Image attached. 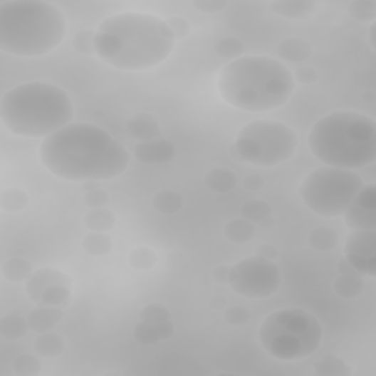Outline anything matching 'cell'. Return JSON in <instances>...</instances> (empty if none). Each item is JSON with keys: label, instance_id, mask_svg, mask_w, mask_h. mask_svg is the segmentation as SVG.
<instances>
[{"label": "cell", "instance_id": "obj_1", "mask_svg": "<svg viewBox=\"0 0 376 376\" xmlns=\"http://www.w3.org/2000/svg\"><path fill=\"white\" fill-rule=\"evenodd\" d=\"M40 159L53 175L83 184L120 177L130 164L125 146L88 122H70L46 137L40 146Z\"/></svg>", "mask_w": 376, "mask_h": 376}, {"label": "cell", "instance_id": "obj_2", "mask_svg": "<svg viewBox=\"0 0 376 376\" xmlns=\"http://www.w3.org/2000/svg\"><path fill=\"white\" fill-rule=\"evenodd\" d=\"M175 37L164 19L146 12H124L100 22L94 52L120 70H147L168 59Z\"/></svg>", "mask_w": 376, "mask_h": 376}, {"label": "cell", "instance_id": "obj_3", "mask_svg": "<svg viewBox=\"0 0 376 376\" xmlns=\"http://www.w3.org/2000/svg\"><path fill=\"white\" fill-rule=\"evenodd\" d=\"M222 99L235 109L251 113L284 106L294 91L293 73L287 65L269 56H241L229 62L219 74Z\"/></svg>", "mask_w": 376, "mask_h": 376}, {"label": "cell", "instance_id": "obj_4", "mask_svg": "<svg viewBox=\"0 0 376 376\" xmlns=\"http://www.w3.org/2000/svg\"><path fill=\"white\" fill-rule=\"evenodd\" d=\"M63 12L43 0L0 4V49L21 58H37L55 51L66 37Z\"/></svg>", "mask_w": 376, "mask_h": 376}, {"label": "cell", "instance_id": "obj_5", "mask_svg": "<svg viewBox=\"0 0 376 376\" xmlns=\"http://www.w3.org/2000/svg\"><path fill=\"white\" fill-rule=\"evenodd\" d=\"M74 105L68 93L49 83L14 87L0 100V120L15 135L46 138L69 125Z\"/></svg>", "mask_w": 376, "mask_h": 376}, {"label": "cell", "instance_id": "obj_6", "mask_svg": "<svg viewBox=\"0 0 376 376\" xmlns=\"http://www.w3.org/2000/svg\"><path fill=\"white\" fill-rule=\"evenodd\" d=\"M308 145L326 167L355 171L376 160V125L360 112H333L312 127Z\"/></svg>", "mask_w": 376, "mask_h": 376}, {"label": "cell", "instance_id": "obj_7", "mask_svg": "<svg viewBox=\"0 0 376 376\" xmlns=\"http://www.w3.org/2000/svg\"><path fill=\"white\" fill-rule=\"evenodd\" d=\"M322 338V323L303 309L276 310L258 328V343L269 356L282 362L310 357L320 347Z\"/></svg>", "mask_w": 376, "mask_h": 376}, {"label": "cell", "instance_id": "obj_8", "mask_svg": "<svg viewBox=\"0 0 376 376\" xmlns=\"http://www.w3.org/2000/svg\"><path fill=\"white\" fill-rule=\"evenodd\" d=\"M297 145V134L286 122L258 120L240 130L232 146V157L254 167H276L291 159Z\"/></svg>", "mask_w": 376, "mask_h": 376}, {"label": "cell", "instance_id": "obj_9", "mask_svg": "<svg viewBox=\"0 0 376 376\" xmlns=\"http://www.w3.org/2000/svg\"><path fill=\"white\" fill-rule=\"evenodd\" d=\"M365 185L363 178L351 169L322 167L312 171L300 185V197L316 215L341 216Z\"/></svg>", "mask_w": 376, "mask_h": 376}, {"label": "cell", "instance_id": "obj_10", "mask_svg": "<svg viewBox=\"0 0 376 376\" xmlns=\"http://www.w3.org/2000/svg\"><path fill=\"white\" fill-rule=\"evenodd\" d=\"M282 273L273 261L261 256H250L231 268L229 286L234 293L246 298H266L278 293Z\"/></svg>", "mask_w": 376, "mask_h": 376}, {"label": "cell", "instance_id": "obj_11", "mask_svg": "<svg viewBox=\"0 0 376 376\" xmlns=\"http://www.w3.org/2000/svg\"><path fill=\"white\" fill-rule=\"evenodd\" d=\"M344 257L362 276L376 275V229H355L347 237Z\"/></svg>", "mask_w": 376, "mask_h": 376}, {"label": "cell", "instance_id": "obj_12", "mask_svg": "<svg viewBox=\"0 0 376 376\" xmlns=\"http://www.w3.org/2000/svg\"><path fill=\"white\" fill-rule=\"evenodd\" d=\"M345 225L351 229H376V185L365 184L343 214Z\"/></svg>", "mask_w": 376, "mask_h": 376}, {"label": "cell", "instance_id": "obj_13", "mask_svg": "<svg viewBox=\"0 0 376 376\" xmlns=\"http://www.w3.org/2000/svg\"><path fill=\"white\" fill-rule=\"evenodd\" d=\"M134 155L138 162L145 164H164L174 160L177 156V147L171 140L155 138L140 141L134 147Z\"/></svg>", "mask_w": 376, "mask_h": 376}, {"label": "cell", "instance_id": "obj_14", "mask_svg": "<svg viewBox=\"0 0 376 376\" xmlns=\"http://www.w3.org/2000/svg\"><path fill=\"white\" fill-rule=\"evenodd\" d=\"M53 284H65L70 287L73 286V278L55 268H40L34 271L31 278L26 282V293L30 300L38 304L44 290Z\"/></svg>", "mask_w": 376, "mask_h": 376}, {"label": "cell", "instance_id": "obj_15", "mask_svg": "<svg viewBox=\"0 0 376 376\" xmlns=\"http://www.w3.org/2000/svg\"><path fill=\"white\" fill-rule=\"evenodd\" d=\"M63 310L55 306H47L38 303L36 308L27 315L30 329L37 334L49 333L63 319Z\"/></svg>", "mask_w": 376, "mask_h": 376}, {"label": "cell", "instance_id": "obj_16", "mask_svg": "<svg viewBox=\"0 0 376 376\" xmlns=\"http://www.w3.org/2000/svg\"><path fill=\"white\" fill-rule=\"evenodd\" d=\"M127 134L138 141H147L162 137L160 124L152 113H137L127 121Z\"/></svg>", "mask_w": 376, "mask_h": 376}, {"label": "cell", "instance_id": "obj_17", "mask_svg": "<svg viewBox=\"0 0 376 376\" xmlns=\"http://www.w3.org/2000/svg\"><path fill=\"white\" fill-rule=\"evenodd\" d=\"M318 4L313 0H275L269 5V9L288 19H306L315 14Z\"/></svg>", "mask_w": 376, "mask_h": 376}, {"label": "cell", "instance_id": "obj_18", "mask_svg": "<svg viewBox=\"0 0 376 376\" xmlns=\"http://www.w3.org/2000/svg\"><path fill=\"white\" fill-rule=\"evenodd\" d=\"M313 53L312 44L303 37H288L278 46V56L287 62H303Z\"/></svg>", "mask_w": 376, "mask_h": 376}, {"label": "cell", "instance_id": "obj_19", "mask_svg": "<svg viewBox=\"0 0 376 376\" xmlns=\"http://www.w3.org/2000/svg\"><path fill=\"white\" fill-rule=\"evenodd\" d=\"M204 184L210 192L214 193H229L237 185V175L228 168H214L210 169L204 177Z\"/></svg>", "mask_w": 376, "mask_h": 376}, {"label": "cell", "instance_id": "obj_20", "mask_svg": "<svg viewBox=\"0 0 376 376\" xmlns=\"http://www.w3.org/2000/svg\"><path fill=\"white\" fill-rule=\"evenodd\" d=\"M33 273L34 269L31 262L19 256L6 258L2 265L4 278L9 282H16V284H19V282H27Z\"/></svg>", "mask_w": 376, "mask_h": 376}, {"label": "cell", "instance_id": "obj_21", "mask_svg": "<svg viewBox=\"0 0 376 376\" xmlns=\"http://www.w3.org/2000/svg\"><path fill=\"white\" fill-rule=\"evenodd\" d=\"M84 225L91 232H109L116 225V215L110 209H90L84 216Z\"/></svg>", "mask_w": 376, "mask_h": 376}, {"label": "cell", "instance_id": "obj_22", "mask_svg": "<svg viewBox=\"0 0 376 376\" xmlns=\"http://www.w3.org/2000/svg\"><path fill=\"white\" fill-rule=\"evenodd\" d=\"M225 239L235 244H244L254 239L256 226L244 218H235L229 221L224 228Z\"/></svg>", "mask_w": 376, "mask_h": 376}, {"label": "cell", "instance_id": "obj_23", "mask_svg": "<svg viewBox=\"0 0 376 376\" xmlns=\"http://www.w3.org/2000/svg\"><path fill=\"white\" fill-rule=\"evenodd\" d=\"M63 350H65L63 338L55 333H51V331L40 334L34 341L36 355L46 357V359H52V357L61 356Z\"/></svg>", "mask_w": 376, "mask_h": 376}, {"label": "cell", "instance_id": "obj_24", "mask_svg": "<svg viewBox=\"0 0 376 376\" xmlns=\"http://www.w3.org/2000/svg\"><path fill=\"white\" fill-rule=\"evenodd\" d=\"M351 367L344 359L329 352L315 363V373L318 376H350Z\"/></svg>", "mask_w": 376, "mask_h": 376}, {"label": "cell", "instance_id": "obj_25", "mask_svg": "<svg viewBox=\"0 0 376 376\" xmlns=\"http://www.w3.org/2000/svg\"><path fill=\"white\" fill-rule=\"evenodd\" d=\"M113 249V240L108 232H88L83 239V250L93 257L108 256Z\"/></svg>", "mask_w": 376, "mask_h": 376}, {"label": "cell", "instance_id": "obj_26", "mask_svg": "<svg viewBox=\"0 0 376 376\" xmlns=\"http://www.w3.org/2000/svg\"><path fill=\"white\" fill-rule=\"evenodd\" d=\"M30 204V196L27 192L18 187H9L0 193V207L8 214H18L26 210Z\"/></svg>", "mask_w": 376, "mask_h": 376}, {"label": "cell", "instance_id": "obj_27", "mask_svg": "<svg viewBox=\"0 0 376 376\" xmlns=\"http://www.w3.org/2000/svg\"><path fill=\"white\" fill-rule=\"evenodd\" d=\"M28 331H31L28 320L21 315H8L0 320V335L9 341L24 338L28 334Z\"/></svg>", "mask_w": 376, "mask_h": 376}, {"label": "cell", "instance_id": "obj_28", "mask_svg": "<svg viewBox=\"0 0 376 376\" xmlns=\"http://www.w3.org/2000/svg\"><path fill=\"white\" fill-rule=\"evenodd\" d=\"M153 207L162 215H174L184 206V199L174 190H160L153 196Z\"/></svg>", "mask_w": 376, "mask_h": 376}, {"label": "cell", "instance_id": "obj_29", "mask_svg": "<svg viewBox=\"0 0 376 376\" xmlns=\"http://www.w3.org/2000/svg\"><path fill=\"white\" fill-rule=\"evenodd\" d=\"M334 291L338 297L352 300L357 298L365 291L363 276H347L340 275L334 282Z\"/></svg>", "mask_w": 376, "mask_h": 376}, {"label": "cell", "instance_id": "obj_30", "mask_svg": "<svg viewBox=\"0 0 376 376\" xmlns=\"http://www.w3.org/2000/svg\"><path fill=\"white\" fill-rule=\"evenodd\" d=\"M241 218L247 219L251 224H261L266 218L272 216V206L266 200L253 199L247 200L241 206Z\"/></svg>", "mask_w": 376, "mask_h": 376}, {"label": "cell", "instance_id": "obj_31", "mask_svg": "<svg viewBox=\"0 0 376 376\" xmlns=\"http://www.w3.org/2000/svg\"><path fill=\"white\" fill-rule=\"evenodd\" d=\"M309 244L318 251H329L338 246V234L328 226L315 228L309 234Z\"/></svg>", "mask_w": 376, "mask_h": 376}, {"label": "cell", "instance_id": "obj_32", "mask_svg": "<svg viewBox=\"0 0 376 376\" xmlns=\"http://www.w3.org/2000/svg\"><path fill=\"white\" fill-rule=\"evenodd\" d=\"M214 49H215V52H216V55L219 58L235 61V59H239V58L243 56V53L246 51V46L239 37L226 36V37L219 38L215 43Z\"/></svg>", "mask_w": 376, "mask_h": 376}, {"label": "cell", "instance_id": "obj_33", "mask_svg": "<svg viewBox=\"0 0 376 376\" xmlns=\"http://www.w3.org/2000/svg\"><path fill=\"white\" fill-rule=\"evenodd\" d=\"M347 12L350 18L357 22L372 24L376 19V0H352Z\"/></svg>", "mask_w": 376, "mask_h": 376}, {"label": "cell", "instance_id": "obj_34", "mask_svg": "<svg viewBox=\"0 0 376 376\" xmlns=\"http://www.w3.org/2000/svg\"><path fill=\"white\" fill-rule=\"evenodd\" d=\"M128 263L135 271H150L157 263V254L149 247H137L130 251Z\"/></svg>", "mask_w": 376, "mask_h": 376}, {"label": "cell", "instance_id": "obj_35", "mask_svg": "<svg viewBox=\"0 0 376 376\" xmlns=\"http://www.w3.org/2000/svg\"><path fill=\"white\" fill-rule=\"evenodd\" d=\"M73 293H70V287L65 284H53L47 287L41 296L40 303L47 306H55V308H62L70 301Z\"/></svg>", "mask_w": 376, "mask_h": 376}, {"label": "cell", "instance_id": "obj_36", "mask_svg": "<svg viewBox=\"0 0 376 376\" xmlns=\"http://www.w3.org/2000/svg\"><path fill=\"white\" fill-rule=\"evenodd\" d=\"M12 372L16 376H36L41 372V362L37 356L24 352L12 362Z\"/></svg>", "mask_w": 376, "mask_h": 376}, {"label": "cell", "instance_id": "obj_37", "mask_svg": "<svg viewBox=\"0 0 376 376\" xmlns=\"http://www.w3.org/2000/svg\"><path fill=\"white\" fill-rule=\"evenodd\" d=\"M134 338L137 343L152 345L160 341V335L157 331V325L141 320L134 326Z\"/></svg>", "mask_w": 376, "mask_h": 376}, {"label": "cell", "instance_id": "obj_38", "mask_svg": "<svg viewBox=\"0 0 376 376\" xmlns=\"http://www.w3.org/2000/svg\"><path fill=\"white\" fill-rule=\"evenodd\" d=\"M140 318H141V320H145V322L160 323V322L171 319V312L167 306H163L160 303H152V304H147V306H145L143 309H141Z\"/></svg>", "mask_w": 376, "mask_h": 376}, {"label": "cell", "instance_id": "obj_39", "mask_svg": "<svg viewBox=\"0 0 376 376\" xmlns=\"http://www.w3.org/2000/svg\"><path fill=\"white\" fill-rule=\"evenodd\" d=\"M94 36H96V31L93 30L78 31L73 38L74 51L83 56L96 55V52H94Z\"/></svg>", "mask_w": 376, "mask_h": 376}, {"label": "cell", "instance_id": "obj_40", "mask_svg": "<svg viewBox=\"0 0 376 376\" xmlns=\"http://www.w3.org/2000/svg\"><path fill=\"white\" fill-rule=\"evenodd\" d=\"M83 200L84 204L90 209H100V207H106V204L109 203V194L100 187H93L90 190H85Z\"/></svg>", "mask_w": 376, "mask_h": 376}, {"label": "cell", "instance_id": "obj_41", "mask_svg": "<svg viewBox=\"0 0 376 376\" xmlns=\"http://www.w3.org/2000/svg\"><path fill=\"white\" fill-rule=\"evenodd\" d=\"M224 319L231 326H243L250 320V312L243 306H231L225 309Z\"/></svg>", "mask_w": 376, "mask_h": 376}, {"label": "cell", "instance_id": "obj_42", "mask_svg": "<svg viewBox=\"0 0 376 376\" xmlns=\"http://www.w3.org/2000/svg\"><path fill=\"white\" fill-rule=\"evenodd\" d=\"M164 21H167L168 27L172 31L175 40H179V38L187 37L188 34H190V31H192L190 21L182 18V16H169V18H167Z\"/></svg>", "mask_w": 376, "mask_h": 376}, {"label": "cell", "instance_id": "obj_43", "mask_svg": "<svg viewBox=\"0 0 376 376\" xmlns=\"http://www.w3.org/2000/svg\"><path fill=\"white\" fill-rule=\"evenodd\" d=\"M192 5L204 14H218L228 6V0H194Z\"/></svg>", "mask_w": 376, "mask_h": 376}, {"label": "cell", "instance_id": "obj_44", "mask_svg": "<svg viewBox=\"0 0 376 376\" xmlns=\"http://www.w3.org/2000/svg\"><path fill=\"white\" fill-rule=\"evenodd\" d=\"M293 78L300 84H313L318 81L319 74L313 66H298L294 70Z\"/></svg>", "mask_w": 376, "mask_h": 376}, {"label": "cell", "instance_id": "obj_45", "mask_svg": "<svg viewBox=\"0 0 376 376\" xmlns=\"http://www.w3.org/2000/svg\"><path fill=\"white\" fill-rule=\"evenodd\" d=\"M231 268L228 265H219L212 272V278H214L218 284H229V278H231Z\"/></svg>", "mask_w": 376, "mask_h": 376}, {"label": "cell", "instance_id": "obj_46", "mask_svg": "<svg viewBox=\"0 0 376 376\" xmlns=\"http://www.w3.org/2000/svg\"><path fill=\"white\" fill-rule=\"evenodd\" d=\"M263 184H265L263 178L258 177V175H249L243 181V187L246 188V190H249V192H258V190H262Z\"/></svg>", "mask_w": 376, "mask_h": 376}, {"label": "cell", "instance_id": "obj_47", "mask_svg": "<svg viewBox=\"0 0 376 376\" xmlns=\"http://www.w3.org/2000/svg\"><path fill=\"white\" fill-rule=\"evenodd\" d=\"M256 254L263 257V258H268V261H273L275 262V258H278V256H279V251L272 244H261V246L257 247Z\"/></svg>", "mask_w": 376, "mask_h": 376}, {"label": "cell", "instance_id": "obj_48", "mask_svg": "<svg viewBox=\"0 0 376 376\" xmlns=\"http://www.w3.org/2000/svg\"><path fill=\"white\" fill-rule=\"evenodd\" d=\"M157 325V331H159V335H160V340H169L174 333H175V326L174 323L169 320H164V322H160V323H156Z\"/></svg>", "mask_w": 376, "mask_h": 376}, {"label": "cell", "instance_id": "obj_49", "mask_svg": "<svg viewBox=\"0 0 376 376\" xmlns=\"http://www.w3.org/2000/svg\"><path fill=\"white\" fill-rule=\"evenodd\" d=\"M337 268H338L340 275H347V276H362L355 268H352V266L347 262V258H345V257L341 258V261H340L338 265H337Z\"/></svg>", "mask_w": 376, "mask_h": 376}, {"label": "cell", "instance_id": "obj_50", "mask_svg": "<svg viewBox=\"0 0 376 376\" xmlns=\"http://www.w3.org/2000/svg\"><path fill=\"white\" fill-rule=\"evenodd\" d=\"M209 304H210V308L215 309V310H225L226 306H228V301H226V298L224 296L216 294V296H214V297L210 298Z\"/></svg>", "mask_w": 376, "mask_h": 376}, {"label": "cell", "instance_id": "obj_51", "mask_svg": "<svg viewBox=\"0 0 376 376\" xmlns=\"http://www.w3.org/2000/svg\"><path fill=\"white\" fill-rule=\"evenodd\" d=\"M375 30H376V24H375V22H372V26H370V28H369V37H367V40H369V44H370V47H372V51H376Z\"/></svg>", "mask_w": 376, "mask_h": 376}, {"label": "cell", "instance_id": "obj_52", "mask_svg": "<svg viewBox=\"0 0 376 376\" xmlns=\"http://www.w3.org/2000/svg\"><path fill=\"white\" fill-rule=\"evenodd\" d=\"M363 100H365V102H367V103H373V102H375V94H373L372 91H367V93H365Z\"/></svg>", "mask_w": 376, "mask_h": 376}, {"label": "cell", "instance_id": "obj_53", "mask_svg": "<svg viewBox=\"0 0 376 376\" xmlns=\"http://www.w3.org/2000/svg\"><path fill=\"white\" fill-rule=\"evenodd\" d=\"M273 222H275V221H273V219L269 216V218H266L265 221H262V222H261V225H262V226H265V228H269V226H273Z\"/></svg>", "mask_w": 376, "mask_h": 376}]
</instances>
